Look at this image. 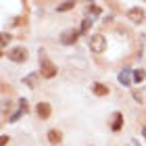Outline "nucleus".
I'll list each match as a JSON object with an SVG mask.
<instances>
[{
  "label": "nucleus",
  "mask_w": 146,
  "mask_h": 146,
  "mask_svg": "<svg viewBox=\"0 0 146 146\" xmlns=\"http://www.w3.org/2000/svg\"><path fill=\"white\" fill-rule=\"evenodd\" d=\"M90 48L94 50V52H102L104 48H107V40H104V36L94 34V36L90 38Z\"/></svg>",
  "instance_id": "obj_1"
},
{
  "label": "nucleus",
  "mask_w": 146,
  "mask_h": 146,
  "mask_svg": "<svg viewBox=\"0 0 146 146\" xmlns=\"http://www.w3.org/2000/svg\"><path fill=\"white\" fill-rule=\"evenodd\" d=\"M9 56H11V61H15V63H25L27 61V48H21V46H17V48H13L9 52Z\"/></svg>",
  "instance_id": "obj_2"
},
{
  "label": "nucleus",
  "mask_w": 146,
  "mask_h": 146,
  "mask_svg": "<svg viewBox=\"0 0 146 146\" xmlns=\"http://www.w3.org/2000/svg\"><path fill=\"white\" fill-rule=\"evenodd\" d=\"M40 73H42V77H54L56 75V67L52 63H42V69H40Z\"/></svg>",
  "instance_id": "obj_3"
},
{
  "label": "nucleus",
  "mask_w": 146,
  "mask_h": 146,
  "mask_svg": "<svg viewBox=\"0 0 146 146\" xmlns=\"http://www.w3.org/2000/svg\"><path fill=\"white\" fill-rule=\"evenodd\" d=\"M36 113H38V117L48 119V117H50V113H52V109H50V104H48V102H40L38 107H36Z\"/></svg>",
  "instance_id": "obj_4"
},
{
  "label": "nucleus",
  "mask_w": 146,
  "mask_h": 146,
  "mask_svg": "<svg viewBox=\"0 0 146 146\" xmlns=\"http://www.w3.org/2000/svg\"><path fill=\"white\" fill-rule=\"evenodd\" d=\"M127 17H129V21H134V23H142L144 21V11L142 9H129Z\"/></svg>",
  "instance_id": "obj_5"
},
{
  "label": "nucleus",
  "mask_w": 146,
  "mask_h": 146,
  "mask_svg": "<svg viewBox=\"0 0 146 146\" xmlns=\"http://www.w3.org/2000/svg\"><path fill=\"white\" fill-rule=\"evenodd\" d=\"M77 36H79V31L69 29V31H65V34L61 36V42H63V44H75V42H77Z\"/></svg>",
  "instance_id": "obj_6"
},
{
  "label": "nucleus",
  "mask_w": 146,
  "mask_h": 146,
  "mask_svg": "<svg viewBox=\"0 0 146 146\" xmlns=\"http://www.w3.org/2000/svg\"><path fill=\"white\" fill-rule=\"evenodd\" d=\"M92 92H94L96 96H107L109 94V88H107V86H102V84H94V86H92Z\"/></svg>",
  "instance_id": "obj_7"
},
{
  "label": "nucleus",
  "mask_w": 146,
  "mask_h": 146,
  "mask_svg": "<svg viewBox=\"0 0 146 146\" xmlns=\"http://www.w3.org/2000/svg\"><path fill=\"white\" fill-rule=\"evenodd\" d=\"M48 140H50L52 144H58V142L63 140V134H61L58 129H50V131H48Z\"/></svg>",
  "instance_id": "obj_8"
},
{
  "label": "nucleus",
  "mask_w": 146,
  "mask_h": 146,
  "mask_svg": "<svg viewBox=\"0 0 146 146\" xmlns=\"http://www.w3.org/2000/svg\"><path fill=\"white\" fill-rule=\"evenodd\" d=\"M119 79H121V84H123V86H129V84H131V71H129V69L121 71V75H119Z\"/></svg>",
  "instance_id": "obj_9"
},
{
  "label": "nucleus",
  "mask_w": 146,
  "mask_h": 146,
  "mask_svg": "<svg viewBox=\"0 0 146 146\" xmlns=\"http://www.w3.org/2000/svg\"><path fill=\"white\" fill-rule=\"evenodd\" d=\"M123 125V115L121 113H115V121H113V131H119Z\"/></svg>",
  "instance_id": "obj_10"
},
{
  "label": "nucleus",
  "mask_w": 146,
  "mask_h": 146,
  "mask_svg": "<svg viewBox=\"0 0 146 146\" xmlns=\"http://www.w3.org/2000/svg\"><path fill=\"white\" fill-rule=\"evenodd\" d=\"M144 77H146V71H142V69H138V71H134V82H136V84H140V82H144Z\"/></svg>",
  "instance_id": "obj_11"
},
{
  "label": "nucleus",
  "mask_w": 146,
  "mask_h": 146,
  "mask_svg": "<svg viewBox=\"0 0 146 146\" xmlns=\"http://www.w3.org/2000/svg\"><path fill=\"white\" fill-rule=\"evenodd\" d=\"M9 42H11V36H9V34H2V38H0V46H2V48H6V46H9Z\"/></svg>",
  "instance_id": "obj_12"
},
{
  "label": "nucleus",
  "mask_w": 146,
  "mask_h": 146,
  "mask_svg": "<svg viewBox=\"0 0 146 146\" xmlns=\"http://www.w3.org/2000/svg\"><path fill=\"white\" fill-rule=\"evenodd\" d=\"M73 6H75V4H73V2H63V4H58V6H56V9H58V11H71V9H73Z\"/></svg>",
  "instance_id": "obj_13"
},
{
  "label": "nucleus",
  "mask_w": 146,
  "mask_h": 146,
  "mask_svg": "<svg viewBox=\"0 0 146 146\" xmlns=\"http://www.w3.org/2000/svg\"><path fill=\"white\" fill-rule=\"evenodd\" d=\"M88 11L92 13V15H100V6H96V4H90Z\"/></svg>",
  "instance_id": "obj_14"
},
{
  "label": "nucleus",
  "mask_w": 146,
  "mask_h": 146,
  "mask_svg": "<svg viewBox=\"0 0 146 146\" xmlns=\"http://www.w3.org/2000/svg\"><path fill=\"white\" fill-rule=\"evenodd\" d=\"M23 82L27 84V86H34V82H36V75H34V73H31V75H27V77L23 79Z\"/></svg>",
  "instance_id": "obj_15"
},
{
  "label": "nucleus",
  "mask_w": 146,
  "mask_h": 146,
  "mask_svg": "<svg viewBox=\"0 0 146 146\" xmlns=\"http://www.w3.org/2000/svg\"><path fill=\"white\" fill-rule=\"evenodd\" d=\"M88 27H90V19H86V21L82 23V27H79V34H84V31L88 29Z\"/></svg>",
  "instance_id": "obj_16"
},
{
  "label": "nucleus",
  "mask_w": 146,
  "mask_h": 146,
  "mask_svg": "<svg viewBox=\"0 0 146 146\" xmlns=\"http://www.w3.org/2000/svg\"><path fill=\"white\" fill-rule=\"evenodd\" d=\"M21 111H23V113H27V111H29V107H27V100H25V98H21Z\"/></svg>",
  "instance_id": "obj_17"
},
{
  "label": "nucleus",
  "mask_w": 146,
  "mask_h": 146,
  "mask_svg": "<svg viewBox=\"0 0 146 146\" xmlns=\"http://www.w3.org/2000/svg\"><path fill=\"white\" fill-rule=\"evenodd\" d=\"M21 113H23V111H15V113H13V117H11V121H17V119L21 117Z\"/></svg>",
  "instance_id": "obj_18"
},
{
  "label": "nucleus",
  "mask_w": 146,
  "mask_h": 146,
  "mask_svg": "<svg viewBox=\"0 0 146 146\" xmlns=\"http://www.w3.org/2000/svg\"><path fill=\"white\" fill-rule=\"evenodd\" d=\"M6 142H9V138H6V136L0 138V144H2V146H6Z\"/></svg>",
  "instance_id": "obj_19"
},
{
  "label": "nucleus",
  "mask_w": 146,
  "mask_h": 146,
  "mask_svg": "<svg viewBox=\"0 0 146 146\" xmlns=\"http://www.w3.org/2000/svg\"><path fill=\"white\" fill-rule=\"evenodd\" d=\"M142 134H144V136H146V125H144V127H142Z\"/></svg>",
  "instance_id": "obj_20"
}]
</instances>
